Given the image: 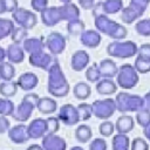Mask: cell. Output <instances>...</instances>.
<instances>
[{"label": "cell", "instance_id": "8fae6325", "mask_svg": "<svg viewBox=\"0 0 150 150\" xmlns=\"http://www.w3.org/2000/svg\"><path fill=\"white\" fill-rule=\"evenodd\" d=\"M29 138H43L47 135V120L35 118L27 127Z\"/></svg>", "mask_w": 150, "mask_h": 150}, {"label": "cell", "instance_id": "52a82bcc", "mask_svg": "<svg viewBox=\"0 0 150 150\" xmlns=\"http://www.w3.org/2000/svg\"><path fill=\"white\" fill-rule=\"evenodd\" d=\"M39 101V96L36 94H28L22 100V103L18 107L16 112L13 115L15 120L18 121H26L32 115L33 109L36 107Z\"/></svg>", "mask_w": 150, "mask_h": 150}, {"label": "cell", "instance_id": "b9f144b4", "mask_svg": "<svg viewBox=\"0 0 150 150\" xmlns=\"http://www.w3.org/2000/svg\"><path fill=\"white\" fill-rule=\"evenodd\" d=\"M79 4L83 9H93L95 5L94 0H79Z\"/></svg>", "mask_w": 150, "mask_h": 150}, {"label": "cell", "instance_id": "e0dca14e", "mask_svg": "<svg viewBox=\"0 0 150 150\" xmlns=\"http://www.w3.org/2000/svg\"><path fill=\"white\" fill-rule=\"evenodd\" d=\"M134 127H135V121L134 117L130 115H121L115 123V129L117 134H123V135L130 132L134 129Z\"/></svg>", "mask_w": 150, "mask_h": 150}, {"label": "cell", "instance_id": "f1b7e54d", "mask_svg": "<svg viewBox=\"0 0 150 150\" xmlns=\"http://www.w3.org/2000/svg\"><path fill=\"white\" fill-rule=\"evenodd\" d=\"M101 73H100V68L98 64L94 63L91 66H88V68L86 69V79L91 82V83H97L101 80Z\"/></svg>", "mask_w": 150, "mask_h": 150}, {"label": "cell", "instance_id": "e575fe53", "mask_svg": "<svg viewBox=\"0 0 150 150\" xmlns=\"http://www.w3.org/2000/svg\"><path fill=\"white\" fill-rule=\"evenodd\" d=\"M130 150H149L148 142L142 137H135L131 141Z\"/></svg>", "mask_w": 150, "mask_h": 150}, {"label": "cell", "instance_id": "7a4b0ae2", "mask_svg": "<svg viewBox=\"0 0 150 150\" xmlns=\"http://www.w3.org/2000/svg\"><path fill=\"white\" fill-rule=\"evenodd\" d=\"M94 22H95V27L97 28V32H101L111 39L123 40L128 34V30L124 26L109 19L105 14H101V15L95 16Z\"/></svg>", "mask_w": 150, "mask_h": 150}, {"label": "cell", "instance_id": "7c38bea8", "mask_svg": "<svg viewBox=\"0 0 150 150\" xmlns=\"http://www.w3.org/2000/svg\"><path fill=\"white\" fill-rule=\"evenodd\" d=\"M42 149L43 150H66L67 149V142L57 136L56 134L53 135H46L42 138Z\"/></svg>", "mask_w": 150, "mask_h": 150}, {"label": "cell", "instance_id": "4fadbf2b", "mask_svg": "<svg viewBox=\"0 0 150 150\" xmlns=\"http://www.w3.org/2000/svg\"><path fill=\"white\" fill-rule=\"evenodd\" d=\"M42 22L47 26H54L63 20L62 14V7H50L46 8L43 12H41Z\"/></svg>", "mask_w": 150, "mask_h": 150}, {"label": "cell", "instance_id": "d590c367", "mask_svg": "<svg viewBox=\"0 0 150 150\" xmlns=\"http://www.w3.org/2000/svg\"><path fill=\"white\" fill-rule=\"evenodd\" d=\"M60 128V121L57 117H49L47 118V135L56 134Z\"/></svg>", "mask_w": 150, "mask_h": 150}, {"label": "cell", "instance_id": "836d02e7", "mask_svg": "<svg viewBox=\"0 0 150 150\" xmlns=\"http://www.w3.org/2000/svg\"><path fill=\"white\" fill-rule=\"evenodd\" d=\"M98 131L103 137H110L115 131V124L110 121H103L98 125Z\"/></svg>", "mask_w": 150, "mask_h": 150}, {"label": "cell", "instance_id": "ba28073f", "mask_svg": "<svg viewBox=\"0 0 150 150\" xmlns=\"http://www.w3.org/2000/svg\"><path fill=\"white\" fill-rule=\"evenodd\" d=\"M57 118L60 122H62L64 125H68V127L75 125L81 121L77 108L70 103H66V104L61 105Z\"/></svg>", "mask_w": 150, "mask_h": 150}, {"label": "cell", "instance_id": "484cf974", "mask_svg": "<svg viewBox=\"0 0 150 150\" xmlns=\"http://www.w3.org/2000/svg\"><path fill=\"white\" fill-rule=\"evenodd\" d=\"M93 137V131L91 128L87 124H80L76 130H75V138L80 143H87Z\"/></svg>", "mask_w": 150, "mask_h": 150}, {"label": "cell", "instance_id": "83f0119b", "mask_svg": "<svg viewBox=\"0 0 150 150\" xmlns=\"http://www.w3.org/2000/svg\"><path fill=\"white\" fill-rule=\"evenodd\" d=\"M84 28H86V25L81 19H76L67 23V30L70 35H81L86 30Z\"/></svg>", "mask_w": 150, "mask_h": 150}, {"label": "cell", "instance_id": "603a6c76", "mask_svg": "<svg viewBox=\"0 0 150 150\" xmlns=\"http://www.w3.org/2000/svg\"><path fill=\"white\" fill-rule=\"evenodd\" d=\"M111 149L112 150H130V139L128 135L116 134L112 136L111 141Z\"/></svg>", "mask_w": 150, "mask_h": 150}, {"label": "cell", "instance_id": "4dcf8cb0", "mask_svg": "<svg viewBox=\"0 0 150 150\" xmlns=\"http://www.w3.org/2000/svg\"><path fill=\"white\" fill-rule=\"evenodd\" d=\"M76 108H77V111H79L81 121H88L93 116V107H91V104L80 103Z\"/></svg>", "mask_w": 150, "mask_h": 150}, {"label": "cell", "instance_id": "74e56055", "mask_svg": "<svg viewBox=\"0 0 150 150\" xmlns=\"http://www.w3.org/2000/svg\"><path fill=\"white\" fill-rule=\"evenodd\" d=\"M89 150H107V142L103 138H94L89 144Z\"/></svg>", "mask_w": 150, "mask_h": 150}, {"label": "cell", "instance_id": "ac0fdd59", "mask_svg": "<svg viewBox=\"0 0 150 150\" xmlns=\"http://www.w3.org/2000/svg\"><path fill=\"white\" fill-rule=\"evenodd\" d=\"M9 138L12 139V142L18 143V144L26 143V142L29 139L28 131H27V127H26L25 124L15 125V127L12 128L11 131H9Z\"/></svg>", "mask_w": 150, "mask_h": 150}, {"label": "cell", "instance_id": "8992f818", "mask_svg": "<svg viewBox=\"0 0 150 150\" xmlns=\"http://www.w3.org/2000/svg\"><path fill=\"white\" fill-rule=\"evenodd\" d=\"M91 107H93V115L103 121H108L117 110L115 100L112 98L96 100L91 103Z\"/></svg>", "mask_w": 150, "mask_h": 150}, {"label": "cell", "instance_id": "1f68e13d", "mask_svg": "<svg viewBox=\"0 0 150 150\" xmlns=\"http://www.w3.org/2000/svg\"><path fill=\"white\" fill-rule=\"evenodd\" d=\"M135 29L137 34L142 36H150V19H143L137 21Z\"/></svg>", "mask_w": 150, "mask_h": 150}, {"label": "cell", "instance_id": "4316f807", "mask_svg": "<svg viewBox=\"0 0 150 150\" xmlns=\"http://www.w3.org/2000/svg\"><path fill=\"white\" fill-rule=\"evenodd\" d=\"M61 7H62L63 20H67L69 22V21L80 19V9L77 8L76 5L70 2V4H66V5L61 6Z\"/></svg>", "mask_w": 150, "mask_h": 150}, {"label": "cell", "instance_id": "3957f363", "mask_svg": "<svg viewBox=\"0 0 150 150\" xmlns=\"http://www.w3.org/2000/svg\"><path fill=\"white\" fill-rule=\"evenodd\" d=\"M116 109L120 112H138L144 109L143 97L129 93L121 91L115 97Z\"/></svg>", "mask_w": 150, "mask_h": 150}, {"label": "cell", "instance_id": "5b68a950", "mask_svg": "<svg viewBox=\"0 0 150 150\" xmlns=\"http://www.w3.org/2000/svg\"><path fill=\"white\" fill-rule=\"evenodd\" d=\"M139 81L138 73L135 67L130 63H124L118 68V73L116 76V83L123 89L135 88Z\"/></svg>", "mask_w": 150, "mask_h": 150}, {"label": "cell", "instance_id": "bcb514c9", "mask_svg": "<svg viewBox=\"0 0 150 150\" xmlns=\"http://www.w3.org/2000/svg\"><path fill=\"white\" fill-rule=\"evenodd\" d=\"M70 150H84L82 146H73V148H70Z\"/></svg>", "mask_w": 150, "mask_h": 150}, {"label": "cell", "instance_id": "ffe728a7", "mask_svg": "<svg viewBox=\"0 0 150 150\" xmlns=\"http://www.w3.org/2000/svg\"><path fill=\"white\" fill-rule=\"evenodd\" d=\"M143 14H144L143 12H141V11L136 9L135 7H132V6H130V5H129L128 7H125V8H123V9H122L121 19H122V21H123L124 23L130 25V23L135 22L138 18H141Z\"/></svg>", "mask_w": 150, "mask_h": 150}, {"label": "cell", "instance_id": "60d3db41", "mask_svg": "<svg viewBox=\"0 0 150 150\" xmlns=\"http://www.w3.org/2000/svg\"><path fill=\"white\" fill-rule=\"evenodd\" d=\"M47 4H48V0H33L32 1V6L36 11H40V12H43L47 8Z\"/></svg>", "mask_w": 150, "mask_h": 150}, {"label": "cell", "instance_id": "f546056e", "mask_svg": "<svg viewBox=\"0 0 150 150\" xmlns=\"http://www.w3.org/2000/svg\"><path fill=\"white\" fill-rule=\"evenodd\" d=\"M134 67L138 74H146L150 71V59L137 56L134 62Z\"/></svg>", "mask_w": 150, "mask_h": 150}, {"label": "cell", "instance_id": "44dd1931", "mask_svg": "<svg viewBox=\"0 0 150 150\" xmlns=\"http://www.w3.org/2000/svg\"><path fill=\"white\" fill-rule=\"evenodd\" d=\"M73 94H74V96L77 98V100H80V101H86L87 98H89L90 97V95H91V88H90V86L87 83V82H79V83H76L75 86H74V88H73Z\"/></svg>", "mask_w": 150, "mask_h": 150}, {"label": "cell", "instance_id": "d4e9b609", "mask_svg": "<svg viewBox=\"0 0 150 150\" xmlns=\"http://www.w3.org/2000/svg\"><path fill=\"white\" fill-rule=\"evenodd\" d=\"M103 14H116L123 9V1L122 0H104L102 1Z\"/></svg>", "mask_w": 150, "mask_h": 150}, {"label": "cell", "instance_id": "ab89813d", "mask_svg": "<svg viewBox=\"0 0 150 150\" xmlns=\"http://www.w3.org/2000/svg\"><path fill=\"white\" fill-rule=\"evenodd\" d=\"M137 56L150 59V43H143L141 47H138Z\"/></svg>", "mask_w": 150, "mask_h": 150}, {"label": "cell", "instance_id": "9c48e42d", "mask_svg": "<svg viewBox=\"0 0 150 150\" xmlns=\"http://www.w3.org/2000/svg\"><path fill=\"white\" fill-rule=\"evenodd\" d=\"M46 46L52 54L59 55L66 48V38L57 32H53L48 35L47 41H46Z\"/></svg>", "mask_w": 150, "mask_h": 150}, {"label": "cell", "instance_id": "7bdbcfd3", "mask_svg": "<svg viewBox=\"0 0 150 150\" xmlns=\"http://www.w3.org/2000/svg\"><path fill=\"white\" fill-rule=\"evenodd\" d=\"M143 101H144V109L150 110V91H148L143 96Z\"/></svg>", "mask_w": 150, "mask_h": 150}, {"label": "cell", "instance_id": "277c9868", "mask_svg": "<svg viewBox=\"0 0 150 150\" xmlns=\"http://www.w3.org/2000/svg\"><path fill=\"white\" fill-rule=\"evenodd\" d=\"M138 47L134 41L129 40H116L110 42L107 46V54L112 57H118V59H127L135 56L137 54Z\"/></svg>", "mask_w": 150, "mask_h": 150}, {"label": "cell", "instance_id": "f35d334b", "mask_svg": "<svg viewBox=\"0 0 150 150\" xmlns=\"http://www.w3.org/2000/svg\"><path fill=\"white\" fill-rule=\"evenodd\" d=\"M149 4H150V0H130V4L129 5L144 13Z\"/></svg>", "mask_w": 150, "mask_h": 150}, {"label": "cell", "instance_id": "7402d4cb", "mask_svg": "<svg viewBox=\"0 0 150 150\" xmlns=\"http://www.w3.org/2000/svg\"><path fill=\"white\" fill-rule=\"evenodd\" d=\"M36 108L42 114H52V112H55L56 111L57 103H56L55 100H53L50 97H41L38 101Z\"/></svg>", "mask_w": 150, "mask_h": 150}, {"label": "cell", "instance_id": "6da1fadb", "mask_svg": "<svg viewBox=\"0 0 150 150\" xmlns=\"http://www.w3.org/2000/svg\"><path fill=\"white\" fill-rule=\"evenodd\" d=\"M48 93L55 97L67 96L70 87L57 61L48 69Z\"/></svg>", "mask_w": 150, "mask_h": 150}, {"label": "cell", "instance_id": "7dc6e473", "mask_svg": "<svg viewBox=\"0 0 150 150\" xmlns=\"http://www.w3.org/2000/svg\"><path fill=\"white\" fill-rule=\"evenodd\" d=\"M60 1H61V2H63L64 5H66V4H70V2H71V0H60Z\"/></svg>", "mask_w": 150, "mask_h": 150}, {"label": "cell", "instance_id": "f6af8a7d", "mask_svg": "<svg viewBox=\"0 0 150 150\" xmlns=\"http://www.w3.org/2000/svg\"><path fill=\"white\" fill-rule=\"evenodd\" d=\"M27 150H43V149H42V146L39 145V144H32V145L28 146Z\"/></svg>", "mask_w": 150, "mask_h": 150}, {"label": "cell", "instance_id": "5bb4252c", "mask_svg": "<svg viewBox=\"0 0 150 150\" xmlns=\"http://www.w3.org/2000/svg\"><path fill=\"white\" fill-rule=\"evenodd\" d=\"M89 61V54L83 49H79L71 55V69L75 71H82L88 68Z\"/></svg>", "mask_w": 150, "mask_h": 150}, {"label": "cell", "instance_id": "30bf717a", "mask_svg": "<svg viewBox=\"0 0 150 150\" xmlns=\"http://www.w3.org/2000/svg\"><path fill=\"white\" fill-rule=\"evenodd\" d=\"M56 61H57V59H55L54 56H52L49 54L43 53L42 50L41 52H38V53H34L30 56V63L33 66L39 67V68H42L45 70H48Z\"/></svg>", "mask_w": 150, "mask_h": 150}, {"label": "cell", "instance_id": "cb8c5ba5", "mask_svg": "<svg viewBox=\"0 0 150 150\" xmlns=\"http://www.w3.org/2000/svg\"><path fill=\"white\" fill-rule=\"evenodd\" d=\"M18 84L23 89V90H32L36 87L38 84V77L33 73H25L19 79Z\"/></svg>", "mask_w": 150, "mask_h": 150}, {"label": "cell", "instance_id": "d6a6232c", "mask_svg": "<svg viewBox=\"0 0 150 150\" xmlns=\"http://www.w3.org/2000/svg\"><path fill=\"white\" fill-rule=\"evenodd\" d=\"M136 122L144 129L148 125H150V110L142 109L138 112H136Z\"/></svg>", "mask_w": 150, "mask_h": 150}, {"label": "cell", "instance_id": "2e32d148", "mask_svg": "<svg viewBox=\"0 0 150 150\" xmlns=\"http://www.w3.org/2000/svg\"><path fill=\"white\" fill-rule=\"evenodd\" d=\"M98 68H100V73H101L102 79H112V77L117 76L118 67L115 63V61H112L109 57L101 60Z\"/></svg>", "mask_w": 150, "mask_h": 150}, {"label": "cell", "instance_id": "8d00e7d4", "mask_svg": "<svg viewBox=\"0 0 150 150\" xmlns=\"http://www.w3.org/2000/svg\"><path fill=\"white\" fill-rule=\"evenodd\" d=\"M2 95L5 96H13L16 93V84L15 83H4L0 87Z\"/></svg>", "mask_w": 150, "mask_h": 150}, {"label": "cell", "instance_id": "9a60e30c", "mask_svg": "<svg viewBox=\"0 0 150 150\" xmlns=\"http://www.w3.org/2000/svg\"><path fill=\"white\" fill-rule=\"evenodd\" d=\"M101 34L100 32L95 29H86L81 35H80V41L84 47L88 48H96L101 43Z\"/></svg>", "mask_w": 150, "mask_h": 150}, {"label": "cell", "instance_id": "d6986e66", "mask_svg": "<svg viewBox=\"0 0 150 150\" xmlns=\"http://www.w3.org/2000/svg\"><path fill=\"white\" fill-rule=\"evenodd\" d=\"M96 91L100 95H112L117 91V83L112 79H102L96 83Z\"/></svg>", "mask_w": 150, "mask_h": 150}, {"label": "cell", "instance_id": "ee69618b", "mask_svg": "<svg viewBox=\"0 0 150 150\" xmlns=\"http://www.w3.org/2000/svg\"><path fill=\"white\" fill-rule=\"evenodd\" d=\"M143 134H144L145 138H146L148 141H150V125H148L146 128H144V130H143Z\"/></svg>", "mask_w": 150, "mask_h": 150}]
</instances>
